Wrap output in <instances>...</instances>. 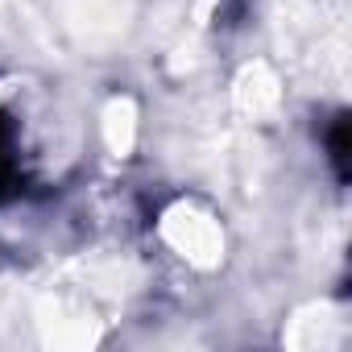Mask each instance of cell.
Returning <instances> with one entry per match:
<instances>
[{"label": "cell", "mask_w": 352, "mask_h": 352, "mask_svg": "<svg viewBox=\"0 0 352 352\" xmlns=\"http://www.w3.org/2000/svg\"><path fill=\"white\" fill-rule=\"evenodd\" d=\"M21 187V141H17V124L0 112V204Z\"/></svg>", "instance_id": "cell-1"}, {"label": "cell", "mask_w": 352, "mask_h": 352, "mask_svg": "<svg viewBox=\"0 0 352 352\" xmlns=\"http://www.w3.org/2000/svg\"><path fill=\"white\" fill-rule=\"evenodd\" d=\"M327 149H331V166H336V179H348V116L340 112L327 129Z\"/></svg>", "instance_id": "cell-2"}]
</instances>
